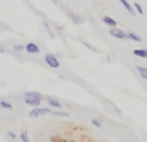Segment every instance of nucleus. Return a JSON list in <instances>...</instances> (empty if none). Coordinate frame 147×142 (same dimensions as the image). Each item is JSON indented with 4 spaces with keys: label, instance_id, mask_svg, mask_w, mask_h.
<instances>
[{
    "label": "nucleus",
    "instance_id": "f257e3e1",
    "mask_svg": "<svg viewBox=\"0 0 147 142\" xmlns=\"http://www.w3.org/2000/svg\"><path fill=\"white\" fill-rule=\"evenodd\" d=\"M48 114H52V110L49 107H36V109L31 110L30 111V118H38V116H41V115H48Z\"/></svg>",
    "mask_w": 147,
    "mask_h": 142
},
{
    "label": "nucleus",
    "instance_id": "f03ea898",
    "mask_svg": "<svg viewBox=\"0 0 147 142\" xmlns=\"http://www.w3.org/2000/svg\"><path fill=\"white\" fill-rule=\"evenodd\" d=\"M45 64L48 65L49 67H52V69H58V67L61 66V64H59V61L57 60V57L52 53L45 54Z\"/></svg>",
    "mask_w": 147,
    "mask_h": 142
},
{
    "label": "nucleus",
    "instance_id": "7ed1b4c3",
    "mask_svg": "<svg viewBox=\"0 0 147 142\" xmlns=\"http://www.w3.org/2000/svg\"><path fill=\"white\" fill-rule=\"evenodd\" d=\"M110 35H112L114 38H117V39H121V40H127L128 38V32H125V31L120 30V28L117 27H111V30H110Z\"/></svg>",
    "mask_w": 147,
    "mask_h": 142
},
{
    "label": "nucleus",
    "instance_id": "20e7f679",
    "mask_svg": "<svg viewBox=\"0 0 147 142\" xmlns=\"http://www.w3.org/2000/svg\"><path fill=\"white\" fill-rule=\"evenodd\" d=\"M23 99H25V103L28 106L38 107L41 103V98H38V97H23Z\"/></svg>",
    "mask_w": 147,
    "mask_h": 142
},
{
    "label": "nucleus",
    "instance_id": "39448f33",
    "mask_svg": "<svg viewBox=\"0 0 147 142\" xmlns=\"http://www.w3.org/2000/svg\"><path fill=\"white\" fill-rule=\"evenodd\" d=\"M26 51H27V53L38 54L39 52H40V48H39L35 43H27L26 44Z\"/></svg>",
    "mask_w": 147,
    "mask_h": 142
},
{
    "label": "nucleus",
    "instance_id": "423d86ee",
    "mask_svg": "<svg viewBox=\"0 0 147 142\" xmlns=\"http://www.w3.org/2000/svg\"><path fill=\"white\" fill-rule=\"evenodd\" d=\"M48 103L52 107H56V109H61L62 107V103L57 98H54V97H48Z\"/></svg>",
    "mask_w": 147,
    "mask_h": 142
},
{
    "label": "nucleus",
    "instance_id": "0eeeda50",
    "mask_svg": "<svg viewBox=\"0 0 147 142\" xmlns=\"http://www.w3.org/2000/svg\"><path fill=\"white\" fill-rule=\"evenodd\" d=\"M102 21H103L105 23H106L107 26H110V27H116V21L114 20V18H111V17H109V16H105L103 18H102Z\"/></svg>",
    "mask_w": 147,
    "mask_h": 142
},
{
    "label": "nucleus",
    "instance_id": "6e6552de",
    "mask_svg": "<svg viewBox=\"0 0 147 142\" xmlns=\"http://www.w3.org/2000/svg\"><path fill=\"white\" fill-rule=\"evenodd\" d=\"M133 54H134L136 57H141V58L147 60V49H134Z\"/></svg>",
    "mask_w": 147,
    "mask_h": 142
},
{
    "label": "nucleus",
    "instance_id": "1a4fd4ad",
    "mask_svg": "<svg viewBox=\"0 0 147 142\" xmlns=\"http://www.w3.org/2000/svg\"><path fill=\"white\" fill-rule=\"evenodd\" d=\"M120 3H121V5L125 8V9L129 12V14H132V16H134V9H133V7L128 3V0H119Z\"/></svg>",
    "mask_w": 147,
    "mask_h": 142
},
{
    "label": "nucleus",
    "instance_id": "9d476101",
    "mask_svg": "<svg viewBox=\"0 0 147 142\" xmlns=\"http://www.w3.org/2000/svg\"><path fill=\"white\" fill-rule=\"evenodd\" d=\"M127 32H128V38H129L130 40H134V41H137V43L142 41V38H141V36H138L137 34L132 32V31H127Z\"/></svg>",
    "mask_w": 147,
    "mask_h": 142
},
{
    "label": "nucleus",
    "instance_id": "9b49d317",
    "mask_svg": "<svg viewBox=\"0 0 147 142\" xmlns=\"http://www.w3.org/2000/svg\"><path fill=\"white\" fill-rule=\"evenodd\" d=\"M69 16H70V18H71V20L74 21V22H75V23H78V25H79V23H81V22H83V20H81V17H80V16H79V14H76V13L70 12V13H69Z\"/></svg>",
    "mask_w": 147,
    "mask_h": 142
},
{
    "label": "nucleus",
    "instance_id": "f8f14e48",
    "mask_svg": "<svg viewBox=\"0 0 147 142\" xmlns=\"http://www.w3.org/2000/svg\"><path fill=\"white\" fill-rule=\"evenodd\" d=\"M137 71L140 72L141 78L147 79V69H146V67H143V66H138V67H137Z\"/></svg>",
    "mask_w": 147,
    "mask_h": 142
},
{
    "label": "nucleus",
    "instance_id": "ddd939ff",
    "mask_svg": "<svg viewBox=\"0 0 147 142\" xmlns=\"http://www.w3.org/2000/svg\"><path fill=\"white\" fill-rule=\"evenodd\" d=\"M23 97H38V98H43L39 92H26V93L23 94Z\"/></svg>",
    "mask_w": 147,
    "mask_h": 142
},
{
    "label": "nucleus",
    "instance_id": "4468645a",
    "mask_svg": "<svg viewBox=\"0 0 147 142\" xmlns=\"http://www.w3.org/2000/svg\"><path fill=\"white\" fill-rule=\"evenodd\" d=\"M51 115H54V116H63V118H69L70 116L69 112H65V111H52Z\"/></svg>",
    "mask_w": 147,
    "mask_h": 142
},
{
    "label": "nucleus",
    "instance_id": "2eb2a0df",
    "mask_svg": "<svg viewBox=\"0 0 147 142\" xmlns=\"http://www.w3.org/2000/svg\"><path fill=\"white\" fill-rule=\"evenodd\" d=\"M0 105H1L3 109H9V110H12V109H13L12 103H10V102H7L5 99H0Z\"/></svg>",
    "mask_w": 147,
    "mask_h": 142
},
{
    "label": "nucleus",
    "instance_id": "dca6fc26",
    "mask_svg": "<svg viewBox=\"0 0 147 142\" xmlns=\"http://www.w3.org/2000/svg\"><path fill=\"white\" fill-rule=\"evenodd\" d=\"M20 138H21V141H22V142H31V141H30V138H28L27 132H26V131H23V132H21Z\"/></svg>",
    "mask_w": 147,
    "mask_h": 142
},
{
    "label": "nucleus",
    "instance_id": "f3484780",
    "mask_svg": "<svg viewBox=\"0 0 147 142\" xmlns=\"http://www.w3.org/2000/svg\"><path fill=\"white\" fill-rule=\"evenodd\" d=\"M134 8H136V10H137L140 14H143V9H142V7H141V4H138V3H134Z\"/></svg>",
    "mask_w": 147,
    "mask_h": 142
},
{
    "label": "nucleus",
    "instance_id": "a211bd4d",
    "mask_svg": "<svg viewBox=\"0 0 147 142\" xmlns=\"http://www.w3.org/2000/svg\"><path fill=\"white\" fill-rule=\"evenodd\" d=\"M92 124H93L94 127H97V128H101L102 127L101 122H99V120H97V119H92Z\"/></svg>",
    "mask_w": 147,
    "mask_h": 142
},
{
    "label": "nucleus",
    "instance_id": "6ab92c4d",
    "mask_svg": "<svg viewBox=\"0 0 147 142\" xmlns=\"http://www.w3.org/2000/svg\"><path fill=\"white\" fill-rule=\"evenodd\" d=\"M44 26H45V28H47V30H48V34L52 36V38H53V36H54V34H53V31L51 30V27H49V25H48V23H47V22H44Z\"/></svg>",
    "mask_w": 147,
    "mask_h": 142
},
{
    "label": "nucleus",
    "instance_id": "aec40b11",
    "mask_svg": "<svg viewBox=\"0 0 147 142\" xmlns=\"http://www.w3.org/2000/svg\"><path fill=\"white\" fill-rule=\"evenodd\" d=\"M23 49H26V47H23V45H14V51L16 52H22Z\"/></svg>",
    "mask_w": 147,
    "mask_h": 142
},
{
    "label": "nucleus",
    "instance_id": "412c9836",
    "mask_svg": "<svg viewBox=\"0 0 147 142\" xmlns=\"http://www.w3.org/2000/svg\"><path fill=\"white\" fill-rule=\"evenodd\" d=\"M7 136L8 137H10L12 140H14V138H17V136H16V133L14 132H10V131H8L7 132Z\"/></svg>",
    "mask_w": 147,
    "mask_h": 142
},
{
    "label": "nucleus",
    "instance_id": "4be33fe9",
    "mask_svg": "<svg viewBox=\"0 0 147 142\" xmlns=\"http://www.w3.org/2000/svg\"><path fill=\"white\" fill-rule=\"evenodd\" d=\"M52 1H53V3H54V4H56V5H57V4H58V0H52Z\"/></svg>",
    "mask_w": 147,
    "mask_h": 142
}]
</instances>
